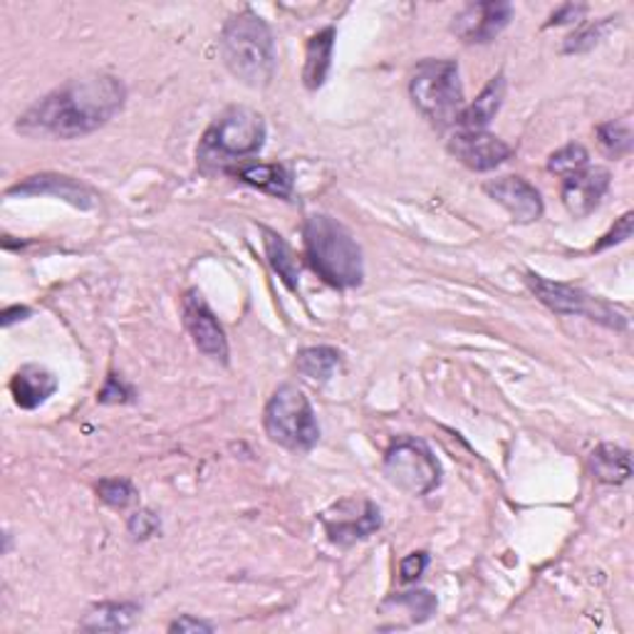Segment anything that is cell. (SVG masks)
Returning <instances> with one entry per match:
<instances>
[{
	"label": "cell",
	"mask_w": 634,
	"mask_h": 634,
	"mask_svg": "<svg viewBox=\"0 0 634 634\" xmlns=\"http://www.w3.org/2000/svg\"><path fill=\"white\" fill-rule=\"evenodd\" d=\"M127 102L125 82L115 74L92 72L68 80L17 119L25 134L55 139H78L97 132L111 117L119 115Z\"/></svg>",
	"instance_id": "obj_1"
},
{
	"label": "cell",
	"mask_w": 634,
	"mask_h": 634,
	"mask_svg": "<svg viewBox=\"0 0 634 634\" xmlns=\"http://www.w3.org/2000/svg\"><path fill=\"white\" fill-rule=\"evenodd\" d=\"M305 258L325 283L348 291L362 285L365 260L352 233L328 213H313L303 223Z\"/></svg>",
	"instance_id": "obj_2"
},
{
	"label": "cell",
	"mask_w": 634,
	"mask_h": 634,
	"mask_svg": "<svg viewBox=\"0 0 634 634\" xmlns=\"http://www.w3.org/2000/svg\"><path fill=\"white\" fill-rule=\"evenodd\" d=\"M221 58L233 78L263 90L275 74V40L268 23L254 11L228 17L221 31Z\"/></svg>",
	"instance_id": "obj_3"
},
{
	"label": "cell",
	"mask_w": 634,
	"mask_h": 634,
	"mask_svg": "<svg viewBox=\"0 0 634 634\" xmlns=\"http://www.w3.org/2000/svg\"><path fill=\"white\" fill-rule=\"evenodd\" d=\"M266 144V122L248 107H231L213 122L199 144V164L211 172H226L231 164H244Z\"/></svg>",
	"instance_id": "obj_4"
},
{
	"label": "cell",
	"mask_w": 634,
	"mask_h": 634,
	"mask_svg": "<svg viewBox=\"0 0 634 634\" xmlns=\"http://www.w3.org/2000/svg\"><path fill=\"white\" fill-rule=\"evenodd\" d=\"M409 95L428 125L436 129L459 125L466 109L459 64L454 60H422L409 80Z\"/></svg>",
	"instance_id": "obj_5"
},
{
	"label": "cell",
	"mask_w": 634,
	"mask_h": 634,
	"mask_svg": "<svg viewBox=\"0 0 634 634\" xmlns=\"http://www.w3.org/2000/svg\"><path fill=\"white\" fill-rule=\"evenodd\" d=\"M263 426L270 442L291 451H310L320 439V426L305 391L295 385H281L268 399Z\"/></svg>",
	"instance_id": "obj_6"
},
{
	"label": "cell",
	"mask_w": 634,
	"mask_h": 634,
	"mask_svg": "<svg viewBox=\"0 0 634 634\" xmlns=\"http://www.w3.org/2000/svg\"><path fill=\"white\" fill-rule=\"evenodd\" d=\"M385 476L412 496H428L442 483V463L424 442L402 436L385 454Z\"/></svg>",
	"instance_id": "obj_7"
},
{
	"label": "cell",
	"mask_w": 634,
	"mask_h": 634,
	"mask_svg": "<svg viewBox=\"0 0 634 634\" xmlns=\"http://www.w3.org/2000/svg\"><path fill=\"white\" fill-rule=\"evenodd\" d=\"M526 283L538 301L557 315H583L587 320L602 325V328L627 330V315H622L618 307L604 303L598 295H590L567 283L548 281V278L536 273H526Z\"/></svg>",
	"instance_id": "obj_8"
},
{
	"label": "cell",
	"mask_w": 634,
	"mask_h": 634,
	"mask_svg": "<svg viewBox=\"0 0 634 634\" xmlns=\"http://www.w3.org/2000/svg\"><path fill=\"white\" fill-rule=\"evenodd\" d=\"M322 526L332 543L352 545L377 533L381 526V510L372 501H340L322 513Z\"/></svg>",
	"instance_id": "obj_9"
},
{
	"label": "cell",
	"mask_w": 634,
	"mask_h": 634,
	"mask_svg": "<svg viewBox=\"0 0 634 634\" xmlns=\"http://www.w3.org/2000/svg\"><path fill=\"white\" fill-rule=\"evenodd\" d=\"M513 21V5L503 0H483L469 3L461 13L454 15L451 31L469 45H486L506 31Z\"/></svg>",
	"instance_id": "obj_10"
},
{
	"label": "cell",
	"mask_w": 634,
	"mask_h": 634,
	"mask_svg": "<svg viewBox=\"0 0 634 634\" xmlns=\"http://www.w3.org/2000/svg\"><path fill=\"white\" fill-rule=\"evenodd\" d=\"M184 325L193 338V344L199 348L207 357L216 362H228V340L223 332L219 317L213 315L209 303L203 301L199 291H189L181 301Z\"/></svg>",
	"instance_id": "obj_11"
},
{
	"label": "cell",
	"mask_w": 634,
	"mask_h": 634,
	"mask_svg": "<svg viewBox=\"0 0 634 634\" xmlns=\"http://www.w3.org/2000/svg\"><path fill=\"white\" fill-rule=\"evenodd\" d=\"M449 152L473 172H491L503 162H508L513 146H508L496 134H489L486 129H483V132L459 129V132L449 139Z\"/></svg>",
	"instance_id": "obj_12"
},
{
	"label": "cell",
	"mask_w": 634,
	"mask_h": 634,
	"mask_svg": "<svg viewBox=\"0 0 634 634\" xmlns=\"http://www.w3.org/2000/svg\"><path fill=\"white\" fill-rule=\"evenodd\" d=\"M493 201L506 209L513 221L518 223H533L543 216V199L533 184L526 181L524 176H501V179H491L483 184Z\"/></svg>",
	"instance_id": "obj_13"
},
{
	"label": "cell",
	"mask_w": 634,
	"mask_h": 634,
	"mask_svg": "<svg viewBox=\"0 0 634 634\" xmlns=\"http://www.w3.org/2000/svg\"><path fill=\"white\" fill-rule=\"evenodd\" d=\"M5 196H58V199L68 201L70 207L82 209V211L95 209V203H97V196L90 189V186L72 179V176H60V174L27 176L25 181L11 186V189L5 191Z\"/></svg>",
	"instance_id": "obj_14"
},
{
	"label": "cell",
	"mask_w": 634,
	"mask_h": 634,
	"mask_svg": "<svg viewBox=\"0 0 634 634\" xmlns=\"http://www.w3.org/2000/svg\"><path fill=\"white\" fill-rule=\"evenodd\" d=\"M610 189V172L602 166H587L563 179V203L575 219H587L600 207Z\"/></svg>",
	"instance_id": "obj_15"
},
{
	"label": "cell",
	"mask_w": 634,
	"mask_h": 634,
	"mask_svg": "<svg viewBox=\"0 0 634 634\" xmlns=\"http://www.w3.org/2000/svg\"><path fill=\"white\" fill-rule=\"evenodd\" d=\"M58 391V377L45 367L25 365L11 379V395L21 409H37Z\"/></svg>",
	"instance_id": "obj_16"
},
{
	"label": "cell",
	"mask_w": 634,
	"mask_h": 634,
	"mask_svg": "<svg viewBox=\"0 0 634 634\" xmlns=\"http://www.w3.org/2000/svg\"><path fill=\"white\" fill-rule=\"evenodd\" d=\"M228 174L236 176L238 181L254 186V189H260L270 196H278V199H291L293 196V176L283 164L246 162V164L233 166Z\"/></svg>",
	"instance_id": "obj_17"
},
{
	"label": "cell",
	"mask_w": 634,
	"mask_h": 634,
	"mask_svg": "<svg viewBox=\"0 0 634 634\" xmlns=\"http://www.w3.org/2000/svg\"><path fill=\"white\" fill-rule=\"evenodd\" d=\"M334 27H325V31L315 33L307 40L305 50V68H303V85L315 92L325 85L332 68V50H334Z\"/></svg>",
	"instance_id": "obj_18"
},
{
	"label": "cell",
	"mask_w": 634,
	"mask_h": 634,
	"mask_svg": "<svg viewBox=\"0 0 634 634\" xmlns=\"http://www.w3.org/2000/svg\"><path fill=\"white\" fill-rule=\"evenodd\" d=\"M590 473L595 481L608 483V486H620L632 476V459L630 451L614 444H600L598 449L590 454Z\"/></svg>",
	"instance_id": "obj_19"
},
{
	"label": "cell",
	"mask_w": 634,
	"mask_h": 634,
	"mask_svg": "<svg viewBox=\"0 0 634 634\" xmlns=\"http://www.w3.org/2000/svg\"><path fill=\"white\" fill-rule=\"evenodd\" d=\"M503 97H506V78L496 74L479 97H476L473 105L463 109V115L459 119L461 129H473V132H483L491 125V119L498 115V109L503 105Z\"/></svg>",
	"instance_id": "obj_20"
},
{
	"label": "cell",
	"mask_w": 634,
	"mask_h": 634,
	"mask_svg": "<svg viewBox=\"0 0 634 634\" xmlns=\"http://www.w3.org/2000/svg\"><path fill=\"white\" fill-rule=\"evenodd\" d=\"M139 618L134 602H102L90 610L80 627L85 632H127Z\"/></svg>",
	"instance_id": "obj_21"
},
{
	"label": "cell",
	"mask_w": 634,
	"mask_h": 634,
	"mask_svg": "<svg viewBox=\"0 0 634 634\" xmlns=\"http://www.w3.org/2000/svg\"><path fill=\"white\" fill-rule=\"evenodd\" d=\"M263 246L270 268L275 270L278 278H281L293 293H297L301 285H297V258L293 254V248L285 244L283 236H278V233L270 228H263Z\"/></svg>",
	"instance_id": "obj_22"
},
{
	"label": "cell",
	"mask_w": 634,
	"mask_h": 634,
	"mask_svg": "<svg viewBox=\"0 0 634 634\" xmlns=\"http://www.w3.org/2000/svg\"><path fill=\"white\" fill-rule=\"evenodd\" d=\"M295 367L307 379L328 381L334 375V369L340 367V352L334 348H325V344H320V348H305L297 352Z\"/></svg>",
	"instance_id": "obj_23"
},
{
	"label": "cell",
	"mask_w": 634,
	"mask_h": 634,
	"mask_svg": "<svg viewBox=\"0 0 634 634\" xmlns=\"http://www.w3.org/2000/svg\"><path fill=\"white\" fill-rule=\"evenodd\" d=\"M598 142L604 149V154L612 158H622L632 152L634 137L632 125L627 119H614V122H604L598 127Z\"/></svg>",
	"instance_id": "obj_24"
},
{
	"label": "cell",
	"mask_w": 634,
	"mask_h": 634,
	"mask_svg": "<svg viewBox=\"0 0 634 634\" xmlns=\"http://www.w3.org/2000/svg\"><path fill=\"white\" fill-rule=\"evenodd\" d=\"M587 166H590V154L580 144H567L548 158V172L563 176V179L587 169Z\"/></svg>",
	"instance_id": "obj_25"
},
{
	"label": "cell",
	"mask_w": 634,
	"mask_h": 634,
	"mask_svg": "<svg viewBox=\"0 0 634 634\" xmlns=\"http://www.w3.org/2000/svg\"><path fill=\"white\" fill-rule=\"evenodd\" d=\"M97 496L109 508L122 510L137 501V489L129 479H102L97 483Z\"/></svg>",
	"instance_id": "obj_26"
},
{
	"label": "cell",
	"mask_w": 634,
	"mask_h": 634,
	"mask_svg": "<svg viewBox=\"0 0 634 634\" xmlns=\"http://www.w3.org/2000/svg\"><path fill=\"white\" fill-rule=\"evenodd\" d=\"M612 23H614V17H604V21L590 23V25H583L580 31H575L571 37H567L563 52H567V55H577V52L592 50L595 45H598V43L602 40L604 33L610 31Z\"/></svg>",
	"instance_id": "obj_27"
},
{
	"label": "cell",
	"mask_w": 634,
	"mask_h": 634,
	"mask_svg": "<svg viewBox=\"0 0 634 634\" xmlns=\"http://www.w3.org/2000/svg\"><path fill=\"white\" fill-rule=\"evenodd\" d=\"M389 602L395 604H407L409 612L414 614V622H424L434 614L436 610V598L432 592L426 590H416V592H404V595H397V598H391Z\"/></svg>",
	"instance_id": "obj_28"
},
{
	"label": "cell",
	"mask_w": 634,
	"mask_h": 634,
	"mask_svg": "<svg viewBox=\"0 0 634 634\" xmlns=\"http://www.w3.org/2000/svg\"><path fill=\"white\" fill-rule=\"evenodd\" d=\"M134 399V389L127 385L125 379H119L117 375H109L105 387L99 389L97 395V402L99 404H127Z\"/></svg>",
	"instance_id": "obj_29"
},
{
	"label": "cell",
	"mask_w": 634,
	"mask_h": 634,
	"mask_svg": "<svg viewBox=\"0 0 634 634\" xmlns=\"http://www.w3.org/2000/svg\"><path fill=\"white\" fill-rule=\"evenodd\" d=\"M632 221H634V213H624V216L614 223V226L610 228V233H604V236L598 240V244L592 246V254L595 250H604V248H610V246H618V244H624L632 236Z\"/></svg>",
	"instance_id": "obj_30"
},
{
	"label": "cell",
	"mask_w": 634,
	"mask_h": 634,
	"mask_svg": "<svg viewBox=\"0 0 634 634\" xmlns=\"http://www.w3.org/2000/svg\"><path fill=\"white\" fill-rule=\"evenodd\" d=\"M158 516L152 510H137L132 518H129V533H132L137 540H146V538H152L156 530H158Z\"/></svg>",
	"instance_id": "obj_31"
},
{
	"label": "cell",
	"mask_w": 634,
	"mask_h": 634,
	"mask_svg": "<svg viewBox=\"0 0 634 634\" xmlns=\"http://www.w3.org/2000/svg\"><path fill=\"white\" fill-rule=\"evenodd\" d=\"M426 567H428V553H424V550L407 555L404 561L399 563V575H402V583L419 580V577L424 575Z\"/></svg>",
	"instance_id": "obj_32"
},
{
	"label": "cell",
	"mask_w": 634,
	"mask_h": 634,
	"mask_svg": "<svg viewBox=\"0 0 634 634\" xmlns=\"http://www.w3.org/2000/svg\"><path fill=\"white\" fill-rule=\"evenodd\" d=\"M585 11H587V5H583V3H567V5H563V8H557V11L550 15V21L545 23V27H553V25H571V23H577L580 21V17L585 15Z\"/></svg>",
	"instance_id": "obj_33"
},
{
	"label": "cell",
	"mask_w": 634,
	"mask_h": 634,
	"mask_svg": "<svg viewBox=\"0 0 634 634\" xmlns=\"http://www.w3.org/2000/svg\"><path fill=\"white\" fill-rule=\"evenodd\" d=\"M216 627H213L211 622H203V620H196L191 618V614H181L179 620H174L169 624V632H181V634H196V632H213Z\"/></svg>",
	"instance_id": "obj_34"
},
{
	"label": "cell",
	"mask_w": 634,
	"mask_h": 634,
	"mask_svg": "<svg viewBox=\"0 0 634 634\" xmlns=\"http://www.w3.org/2000/svg\"><path fill=\"white\" fill-rule=\"evenodd\" d=\"M27 317H31V307H25V305L5 307V310H3V328H11L13 322L27 320Z\"/></svg>",
	"instance_id": "obj_35"
}]
</instances>
